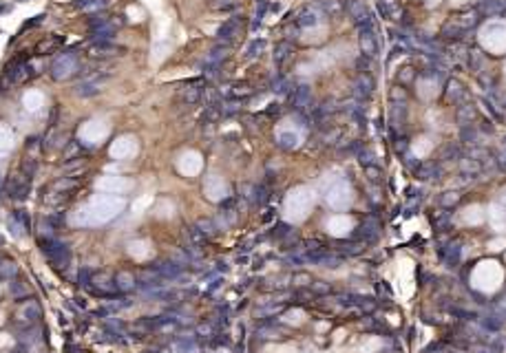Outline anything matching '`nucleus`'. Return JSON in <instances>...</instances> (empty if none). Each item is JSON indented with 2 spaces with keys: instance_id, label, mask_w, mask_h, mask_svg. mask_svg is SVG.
<instances>
[{
  "instance_id": "obj_1",
  "label": "nucleus",
  "mask_w": 506,
  "mask_h": 353,
  "mask_svg": "<svg viewBox=\"0 0 506 353\" xmlns=\"http://www.w3.org/2000/svg\"><path fill=\"white\" fill-rule=\"evenodd\" d=\"M80 69V62H78V55L73 51H67V53H60L55 55V60L51 62V77L58 79V82H64L69 79L73 73H78Z\"/></svg>"
},
{
  "instance_id": "obj_2",
  "label": "nucleus",
  "mask_w": 506,
  "mask_h": 353,
  "mask_svg": "<svg viewBox=\"0 0 506 353\" xmlns=\"http://www.w3.org/2000/svg\"><path fill=\"white\" fill-rule=\"evenodd\" d=\"M40 245H42L45 256L55 265V267H64V265L69 263L67 247H64L60 241H55L53 236H40Z\"/></svg>"
},
{
  "instance_id": "obj_3",
  "label": "nucleus",
  "mask_w": 506,
  "mask_h": 353,
  "mask_svg": "<svg viewBox=\"0 0 506 353\" xmlns=\"http://www.w3.org/2000/svg\"><path fill=\"white\" fill-rule=\"evenodd\" d=\"M104 79H107V73H93L89 75L86 79H82L80 84H76V95L78 97H95L102 93V86H104Z\"/></svg>"
},
{
  "instance_id": "obj_4",
  "label": "nucleus",
  "mask_w": 506,
  "mask_h": 353,
  "mask_svg": "<svg viewBox=\"0 0 506 353\" xmlns=\"http://www.w3.org/2000/svg\"><path fill=\"white\" fill-rule=\"evenodd\" d=\"M16 318H18V322L23 327H31L33 322L40 318V304H38L36 300H25V303H20L18 311H16Z\"/></svg>"
},
{
  "instance_id": "obj_5",
  "label": "nucleus",
  "mask_w": 506,
  "mask_h": 353,
  "mask_svg": "<svg viewBox=\"0 0 506 353\" xmlns=\"http://www.w3.org/2000/svg\"><path fill=\"white\" fill-rule=\"evenodd\" d=\"M122 53V47H117L113 40H100V42H91L89 44V55L91 57H113V55H120Z\"/></svg>"
},
{
  "instance_id": "obj_6",
  "label": "nucleus",
  "mask_w": 506,
  "mask_h": 353,
  "mask_svg": "<svg viewBox=\"0 0 506 353\" xmlns=\"http://www.w3.org/2000/svg\"><path fill=\"white\" fill-rule=\"evenodd\" d=\"M29 188H31V176H27L25 172H18L7 185V194H11L14 199H27Z\"/></svg>"
},
{
  "instance_id": "obj_7",
  "label": "nucleus",
  "mask_w": 506,
  "mask_h": 353,
  "mask_svg": "<svg viewBox=\"0 0 506 353\" xmlns=\"http://www.w3.org/2000/svg\"><path fill=\"white\" fill-rule=\"evenodd\" d=\"M91 289L95 291L98 296H108V291H115V282H113L111 276H107V274H95V276H91Z\"/></svg>"
},
{
  "instance_id": "obj_8",
  "label": "nucleus",
  "mask_w": 506,
  "mask_h": 353,
  "mask_svg": "<svg viewBox=\"0 0 506 353\" xmlns=\"http://www.w3.org/2000/svg\"><path fill=\"white\" fill-rule=\"evenodd\" d=\"M237 33H239V20L235 18V20H228L226 25L217 31V38H219V42H223V44H232Z\"/></svg>"
},
{
  "instance_id": "obj_9",
  "label": "nucleus",
  "mask_w": 506,
  "mask_h": 353,
  "mask_svg": "<svg viewBox=\"0 0 506 353\" xmlns=\"http://www.w3.org/2000/svg\"><path fill=\"white\" fill-rule=\"evenodd\" d=\"M360 49H363V53L365 55H376V51H378V44H376V38H373V33L372 31H363L360 33Z\"/></svg>"
},
{
  "instance_id": "obj_10",
  "label": "nucleus",
  "mask_w": 506,
  "mask_h": 353,
  "mask_svg": "<svg viewBox=\"0 0 506 353\" xmlns=\"http://www.w3.org/2000/svg\"><path fill=\"white\" fill-rule=\"evenodd\" d=\"M107 4H108V0H76V9H80V11H86V13L102 11Z\"/></svg>"
},
{
  "instance_id": "obj_11",
  "label": "nucleus",
  "mask_w": 506,
  "mask_h": 353,
  "mask_svg": "<svg viewBox=\"0 0 506 353\" xmlns=\"http://www.w3.org/2000/svg\"><path fill=\"white\" fill-rule=\"evenodd\" d=\"M76 185H78V181L73 179V176H62V179H58V181L53 183V190H55L58 194H64V192H71Z\"/></svg>"
},
{
  "instance_id": "obj_12",
  "label": "nucleus",
  "mask_w": 506,
  "mask_h": 353,
  "mask_svg": "<svg viewBox=\"0 0 506 353\" xmlns=\"http://www.w3.org/2000/svg\"><path fill=\"white\" fill-rule=\"evenodd\" d=\"M40 148H42V139H40V137H29L27 144H25V150H27V157L29 159H38Z\"/></svg>"
},
{
  "instance_id": "obj_13",
  "label": "nucleus",
  "mask_w": 506,
  "mask_h": 353,
  "mask_svg": "<svg viewBox=\"0 0 506 353\" xmlns=\"http://www.w3.org/2000/svg\"><path fill=\"white\" fill-rule=\"evenodd\" d=\"M84 152V148H82V144L80 141H69L67 144V148H64V159L67 161H71V159H80V154Z\"/></svg>"
},
{
  "instance_id": "obj_14",
  "label": "nucleus",
  "mask_w": 506,
  "mask_h": 353,
  "mask_svg": "<svg viewBox=\"0 0 506 353\" xmlns=\"http://www.w3.org/2000/svg\"><path fill=\"white\" fill-rule=\"evenodd\" d=\"M182 100L186 101V104H197V101L201 100V88L199 86H188L186 91H184Z\"/></svg>"
},
{
  "instance_id": "obj_15",
  "label": "nucleus",
  "mask_w": 506,
  "mask_h": 353,
  "mask_svg": "<svg viewBox=\"0 0 506 353\" xmlns=\"http://www.w3.org/2000/svg\"><path fill=\"white\" fill-rule=\"evenodd\" d=\"M115 280H117L115 287H117V289H122V291H124V289H133V287H135V278L131 276V274H124V272L117 274Z\"/></svg>"
},
{
  "instance_id": "obj_16",
  "label": "nucleus",
  "mask_w": 506,
  "mask_h": 353,
  "mask_svg": "<svg viewBox=\"0 0 506 353\" xmlns=\"http://www.w3.org/2000/svg\"><path fill=\"white\" fill-rule=\"evenodd\" d=\"M345 194H349V190H347V185H343V183H338L336 188L329 192V201L334 203V205H341V201L345 199Z\"/></svg>"
},
{
  "instance_id": "obj_17",
  "label": "nucleus",
  "mask_w": 506,
  "mask_h": 353,
  "mask_svg": "<svg viewBox=\"0 0 506 353\" xmlns=\"http://www.w3.org/2000/svg\"><path fill=\"white\" fill-rule=\"evenodd\" d=\"M288 57H290V44L288 42L279 44V47H276V51H274V62L281 66L285 60H288Z\"/></svg>"
},
{
  "instance_id": "obj_18",
  "label": "nucleus",
  "mask_w": 506,
  "mask_h": 353,
  "mask_svg": "<svg viewBox=\"0 0 506 353\" xmlns=\"http://www.w3.org/2000/svg\"><path fill=\"white\" fill-rule=\"evenodd\" d=\"M449 97H451L453 101H457V100H462L464 97V91H462V86L457 82H449Z\"/></svg>"
},
{
  "instance_id": "obj_19",
  "label": "nucleus",
  "mask_w": 506,
  "mask_h": 353,
  "mask_svg": "<svg viewBox=\"0 0 506 353\" xmlns=\"http://www.w3.org/2000/svg\"><path fill=\"white\" fill-rule=\"evenodd\" d=\"M261 51H263V42L261 40H254L248 47V51H245V57H257V55H261Z\"/></svg>"
},
{
  "instance_id": "obj_20",
  "label": "nucleus",
  "mask_w": 506,
  "mask_h": 353,
  "mask_svg": "<svg viewBox=\"0 0 506 353\" xmlns=\"http://www.w3.org/2000/svg\"><path fill=\"white\" fill-rule=\"evenodd\" d=\"M58 44H60V38H58V40H55V38H53V40H47V42L38 44V53H42V55H45V53H49L51 49L58 47Z\"/></svg>"
},
{
  "instance_id": "obj_21",
  "label": "nucleus",
  "mask_w": 506,
  "mask_h": 353,
  "mask_svg": "<svg viewBox=\"0 0 506 353\" xmlns=\"http://www.w3.org/2000/svg\"><path fill=\"white\" fill-rule=\"evenodd\" d=\"M0 274L5 278H11V276H16L18 274V267H16L14 263H2V267H0Z\"/></svg>"
},
{
  "instance_id": "obj_22",
  "label": "nucleus",
  "mask_w": 506,
  "mask_h": 353,
  "mask_svg": "<svg viewBox=\"0 0 506 353\" xmlns=\"http://www.w3.org/2000/svg\"><path fill=\"white\" fill-rule=\"evenodd\" d=\"M457 119H460L462 124L469 122V119H473V108H471V106H464V108H460V110H457Z\"/></svg>"
},
{
  "instance_id": "obj_23",
  "label": "nucleus",
  "mask_w": 506,
  "mask_h": 353,
  "mask_svg": "<svg viewBox=\"0 0 506 353\" xmlns=\"http://www.w3.org/2000/svg\"><path fill=\"white\" fill-rule=\"evenodd\" d=\"M213 7L214 9H232V7H237V0H214L213 2Z\"/></svg>"
},
{
  "instance_id": "obj_24",
  "label": "nucleus",
  "mask_w": 506,
  "mask_h": 353,
  "mask_svg": "<svg viewBox=\"0 0 506 353\" xmlns=\"http://www.w3.org/2000/svg\"><path fill=\"white\" fill-rule=\"evenodd\" d=\"M298 25L301 26H310V25H316V16L314 13H305V16L298 20Z\"/></svg>"
},
{
  "instance_id": "obj_25",
  "label": "nucleus",
  "mask_w": 506,
  "mask_h": 353,
  "mask_svg": "<svg viewBox=\"0 0 506 353\" xmlns=\"http://www.w3.org/2000/svg\"><path fill=\"white\" fill-rule=\"evenodd\" d=\"M80 285H84V287L91 285V272H89V269H84V267L80 269Z\"/></svg>"
},
{
  "instance_id": "obj_26",
  "label": "nucleus",
  "mask_w": 506,
  "mask_h": 353,
  "mask_svg": "<svg viewBox=\"0 0 506 353\" xmlns=\"http://www.w3.org/2000/svg\"><path fill=\"white\" fill-rule=\"evenodd\" d=\"M45 20V13H42V16H36L33 18V20H29L27 25H25V29H31V26H36V25H40V22Z\"/></svg>"
},
{
  "instance_id": "obj_27",
  "label": "nucleus",
  "mask_w": 506,
  "mask_h": 353,
  "mask_svg": "<svg viewBox=\"0 0 506 353\" xmlns=\"http://www.w3.org/2000/svg\"><path fill=\"white\" fill-rule=\"evenodd\" d=\"M2 245H5V241H2V238H0V247H2Z\"/></svg>"
}]
</instances>
